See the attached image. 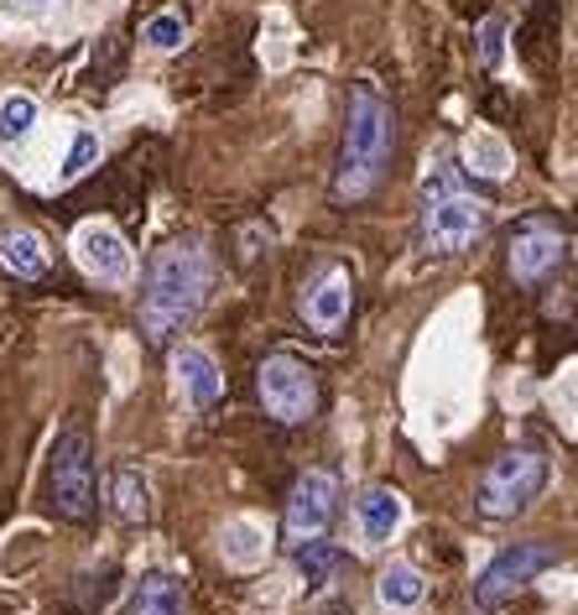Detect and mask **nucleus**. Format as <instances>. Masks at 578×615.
I'll return each instance as SVG.
<instances>
[{"instance_id":"nucleus-1","label":"nucleus","mask_w":578,"mask_h":615,"mask_svg":"<svg viewBox=\"0 0 578 615\" xmlns=\"http://www.w3.org/2000/svg\"><path fill=\"white\" fill-rule=\"evenodd\" d=\"M396 147V110L375 84L349 89V110H344V141H339V168H334V199L359 204L371 199L386 157Z\"/></svg>"},{"instance_id":"nucleus-2","label":"nucleus","mask_w":578,"mask_h":615,"mask_svg":"<svg viewBox=\"0 0 578 615\" xmlns=\"http://www.w3.org/2000/svg\"><path fill=\"white\" fill-rule=\"evenodd\" d=\"M209 251L199 240H172L146 266V292H141V334L152 344H168L178 329L204 308L209 292Z\"/></svg>"},{"instance_id":"nucleus-3","label":"nucleus","mask_w":578,"mask_h":615,"mask_svg":"<svg viewBox=\"0 0 578 615\" xmlns=\"http://www.w3.org/2000/svg\"><path fill=\"white\" fill-rule=\"evenodd\" d=\"M48 485H52V512L63 522H94L100 491H94V438L84 423H69L52 438L48 454Z\"/></svg>"},{"instance_id":"nucleus-4","label":"nucleus","mask_w":578,"mask_h":615,"mask_svg":"<svg viewBox=\"0 0 578 615\" xmlns=\"http://www.w3.org/2000/svg\"><path fill=\"white\" fill-rule=\"evenodd\" d=\"M255 392H261V407H266L272 423L303 427L318 412V371L303 355L276 350V355H266L255 365Z\"/></svg>"},{"instance_id":"nucleus-5","label":"nucleus","mask_w":578,"mask_h":615,"mask_svg":"<svg viewBox=\"0 0 578 615\" xmlns=\"http://www.w3.org/2000/svg\"><path fill=\"white\" fill-rule=\"evenodd\" d=\"M547 485V460L542 454H531V448H510L500 460L479 475V491H475V506L495 522H506V516L527 512L531 501L542 496Z\"/></svg>"},{"instance_id":"nucleus-6","label":"nucleus","mask_w":578,"mask_h":615,"mask_svg":"<svg viewBox=\"0 0 578 615\" xmlns=\"http://www.w3.org/2000/svg\"><path fill=\"white\" fill-rule=\"evenodd\" d=\"M334 516H339V480L328 475V470L297 475L287 491V506H282V547L297 553L307 543H324Z\"/></svg>"},{"instance_id":"nucleus-7","label":"nucleus","mask_w":578,"mask_h":615,"mask_svg":"<svg viewBox=\"0 0 578 615\" xmlns=\"http://www.w3.org/2000/svg\"><path fill=\"white\" fill-rule=\"evenodd\" d=\"M485 220H490L485 199L459 189H433L423 204V245L433 256H459L485 235Z\"/></svg>"},{"instance_id":"nucleus-8","label":"nucleus","mask_w":578,"mask_h":615,"mask_svg":"<svg viewBox=\"0 0 578 615\" xmlns=\"http://www.w3.org/2000/svg\"><path fill=\"white\" fill-rule=\"evenodd\" d=\"M562 261H568V230L552 214H527V220L510 230L506 266L521 288H542Z\"/></svg>"},{"instance_id":"nucleus-9","label":"nucleus","mask_w":578,"mask_h":615,"mask_svg":"<svg viewBox=\"0 0 578 615\" xmlns=\"http://www.w3.org/2000/svg\"><path fill=\"white\" fill-rule=\"evenodd\" d=\"M558 564V553L547 543H510L506 553H495L490 568L479 574L475 584V611H495V605H506L516 589H527L542 568Z\"/></svg>"},{"instance_id":"nucleus-10","label":"nucleus","mask_w":578,"mask_h":615,"mask_svg":"<svg viewBox=\"0 0 578 615\" xmlns=\"http://www.w3.org/2000/svg\"><path fill=\"white\" fill-rule=\"evenodd\" d=\"M73 256H79V266H84L94 282H104V288H125V282H131V251H125V240H120L110 224H79Z\"/></svg>"},{"instance_id":"nucleus-11","label":"nucleus","mask_w":578,"mask_h":615,"mask_svg":"<svg viewBox=\"0 0 578 615\" xmlns=\"http://www.w3.org/2000/svg\"><path fill=\"white\" fill-rule=\"evenodd\" d=\"M349 308H355V276L344 266H324V276L303 292V319L313 334H339L349 324Z\"/></svg>"},{"instance_id":"nucleus-12","label":"nucleus","mask_w":578,"mask_h":615,"mask_svg":"<svg viewBox=\"0 0 578 615\" xmlns=\"http://www.w3.org/2000/svg\"><path fill=\"white\" fill-rule=\"evenodd\" d=\"M0 266L17 276V282H42L52 272V256H48V240L27 230V224H6L0 230Z\"/></svg>"},{"instance_id":"nucleus-13","label":"nucleus","mask_w":578,"mask_h":615,"mask_svg":"<svg viewBox=\"0 0 578 615\" xmlns=\"http://www.w3.org/2000/svg\"><path fill=\"white\" fill-rule=\"evenodd\" d=\"M172 376L187 386V396H193V407H214L224 392L220 371H214V360L204 355V350H193V344H183V350H172Z\"/></svg>"},{"instance_id":"nucleus-14","label":"nucleus","mask_w":578,"mask_h":615,"mask_svg":"<svg viewBox=\"0 0 578 615\" xmlns=\"http://www.w3.org/2000/svg\"><path fill=\"white\" fill-rule=\"evenodd\" d=\"M110 501H115L120 522H131V527H146V522H152V491H146L141 470H131V464H120L115 475H110Z\"/></svg>"},{"instance_id":"nucleus-15","label":"nucleus","mask_w":578,"mask_h":615,"mask_svg":"<svg viewBox=\"0 0 578 615\" xmlns=\"http://www.w3.org/2000/svg\"><path fill=\"white\" fill-rule=\"evenodd\" d=\"M355 512H359V527H365L371 543H386V537L402 527V496L386 491V485H371V491L355 501Z\"/></svg>"},{"instance_id":"nucleus-16","label":"nucleus","mask_w":578,"mask_h":615,"mask_svg":"<svg viewBox=\"0 0 578 615\" xmlns=\"http://www.w3.org/2000/svg\"><path fill=\"white\" fill-rule=\"evenodd\" d=\"M131 615H187V599L178 589V579L168 574H146L131 595Z\"/></svg>"},{"instance_id":"nucleus-17","label":"nucleus","mask_w":578,"mask_h":615,"mask_svg":"<svg viewBox=\"0 0 578 615\" xmlns=\"http://www.w3.org/2000/svg\"><path fill=\"white\" fill-rule=\"evenodd\" d=\"M423 574L412 564H392V568H381V579H375V595L386 599V605H396V611H412L417 599H423Z\"/></svg>"},{"instance_id":"nucleus-18","label":"nucleus","mask_w":578,"mask_h":615,"mask_svg":"<svg viewBox=\"0 0 578 615\" xmlns=\"http://www.w3.org/2000/svg\"><path fill=\"white\" fill-rule=\"evenodd\" d=\"M32 125H37V100L32 94H6V100H0V147L21 141Z\"/></svg>"},{"instance_id":"nucleus-19","label":"nucleus","mask_w":578,"mask_h":615,"mask_svg":"<svg viewBox=\"0 0 578 615\" xmlns=\"http://www.w3.org/2000/svg\"><path fill=\"white\" fill-rule=\"evenodd\" d=\"M297 568H303V579L307 584H324L334 568H339V553L328 543H307V547H297Z\"/></svg>"},{"instance_id":"nucleus-20","label":"nucleus","mask_w":578,"mask_h":615,"mask_svg":"<svg viewBox=\"0 0 578 615\" xmlns=\"http://www.w3.org/2000/svg\"><path fill=\"white\" fill-rule=\"evenodd\" d=\"M235 245H240L235 261H240V266H251L261 251H272V245H276V230L266 220H251V224H240V240H235Z\"/></svg>"},{"instance_id":"nucleus-21","label":"nucleus","mask_w":578,"mask_h":615,"mask_svg":"<svg viewBox=\"0 0 578 615\" xmlns=\"http://www.w3.org/2000/svg\"><path fill=\"white\" fill-rule=\"evenodd\" d=\"M94 157H100V137H89V131H79L69 147V162H63V178H84L89 168H94Z\"/></svg>"},{"instance_id":"nucleus-22","label":"nucleus","mask_w":578,"mask_h":615,"mask_svg":"<svg viewBox=\"0 0 578 615\" xmlns=\"http://www.w3.org/2000/svg\"><path fill=\"white\" fill-rule=\"evenodd\" d=\"M146 42L162 48V52H172L178 42H183V21H178V17H152V21H146Z\"/></svg>"},{"instance_id":"nucleus-23","label":"nucleus","mask_w":578,"mask_h":615,"mask_svg":"<svg viewBox=\"0 0 578 615\" xmlns=\"http://www.w3.org/2000/svg\"><path fill=\"white\" fill-rule=\"evenodd\" d=\"M500 37H506V21H500V17L479 21V58H485V69H495V63H500Z\"/></svg>"}]
</instances>
